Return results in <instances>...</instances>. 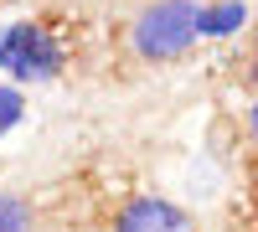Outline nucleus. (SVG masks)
Returning <instances> with one entry per match:
<instances>
[{
  "label": "nucleus",
  "mask_w": 258,
  "mask_h": 232,
  "mask_svg": "<svg viewBox=\"0 0 258 232\" xmlns=\"http://www.w3.org/2000/svg\"><path fill=\"white\" fill-rule=\"evenodd\" d=\"M253 83H258V62H253Z\"/></svg>",
  "instance_id": "8"
},
{
  "label": "nucleus",
  "mask_w": 258,
  "mask_h": 232,
  "mask_svg": "<svg viewBox=\"0 0 258 232\" xmlns=\"http://www.w3.org/2000/svg\"><path fill=\"white\" fill-rule=\"evenodd\" d=\"M21 119H26V93L16 83H0V134H11Z\"/></svg>",
  "instance_id": "6"
},
{
  "label": "nucleus",
  "mask_w": 258,
  "mask_h": 232,
  "mask_svg": "<svg viewBox=\"0 0 258 232\" xmlns=\"http://www.w3.org/2000/svg\"><path fill=\"white\" fill-rule=\"evenodd\" d=\"M202 0H150L129 21V52L140 62H176L202 36Z\"/></svg>",
  "instance_id": "1"
},
{
  "label": "nucleus",
  "mask_w": 258,
  "mask_h": 232,
  "mask_svg": "<svg viewBox=\"0 0 258 232\" xmlns=\"http://www.w3.org/2000/svg\"><path fill=\"white\" fill-rule=\"evenodd\" d=\"M248 21V6L243 0H217V6L202 11V36H232Z\"/></svg>",
  "instance_id": "4"
},
{
  "label": "nucleus",
  "mask_w": 258,
  "mask_h": 232,
  "mask_svg": "<svg viewBox=\"0 0 258 232\" xmlns=\"http://www.w3.org/2000/svg\"><path fill=\"white\" fill-rule=\"evenodd\" d=\"M31 222H36V212H31L26 196L0 191V232H31Z\"/></svg>",
  "instance_id": "5"
},
{
  "label": "nucleus",
  "mask_w": 258,
  "mask_h": 232,
  "mask_svg": "<svg viewBox=\"0 0 258 232\" xmlns=\"http://www.w3.org/2000/svg\"><path fill=\"white\" fill-rule=\"evenodd\" d=\"M114 232H191V217L165 196H129L114 217Z\"/></svg>",
  "instance_id": "3"
},
{
  "label": "nucleus",
  "mask_w": 258,
  "mask_h": 232,
  "mask_svg": "<svg viewBox=\"0 0 258 232\" xmlns=\"http://www.w3.org/2000/svg\"><path fill=\"white\" fill-rule=\"evenodd\" d=\"M253 144H258V98H253Z\"/></svg>",
  "instance_id": "7"
},
{
  "label": "nucleus",
  "mask_w": 258,
  "mask_h": 232,
  "mask_svg": "<svg viewBox=\"0 0 258 232\" xmlns=\"http://www.w3.org/2000/svg\"><path fill=\"white\" fill-rule=\"evenodd\" d=\"M62 67H68V41L47 21H11V26H0V72L16 88L21 83H52Z\"/></svg>",
  "instance_id": "2"
}]
</instances>
